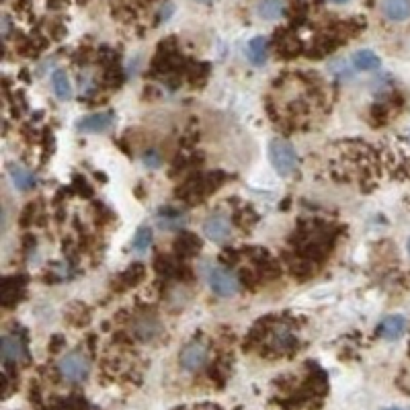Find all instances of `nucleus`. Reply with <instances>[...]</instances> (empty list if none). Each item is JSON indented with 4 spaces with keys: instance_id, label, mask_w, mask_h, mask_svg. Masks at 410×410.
Instances as JSON below:
<instances>
[{
    "instance_id": "20",
    "label": "nucleus",
    "mask_w": 410,
    "mask_h": 410,
    "mask_svg": "<svg viewBox=\"0 0 410 410\" xmlns=\"http://www.w3.org/2000/svg\"><path fill=\"white\" fill-rule=\"evenodd\" d=\"M330 72L332 74H336V76H341V78H349L353 72L349 70V64L345 62V60H339V62H334L332 66H330Z\"/></svg>"
},
{
    "instance_id": "19",
    "label": "nucleus",
    "mask_w": 410,
    "mask_h": 410,
    "mask_svg": "<svg viewBox=\"0 0 410 410\" xmlns=\"http://www.w3.org/2000/svg\"><path fill=\"white\" fill-rule=\"evenodd\" d=\"M177 248H183L185 254H193L199 248V240L195 236H191V234H181V238L177 242Z\"/></svg>"
},
{
    "instance_id": "10",
    "label": "nucleus",
    "mask_w": 410,
    "mask_h": 410,
    "mask_svg": "<svg viewBox=\"0 0 410 410\" xmlns=\"http://www.w3.org/2000/svg\"><path fill=\"white\" fill-rule=\"evenodd\" d=\"M378 332L385 341H396L406 332V318L404 316H388L380 322Z\"/></svg>"
},
{
    "instance_id": "11",
    "label": "nucleus",
    "mask_w": 410,
    "mask_h": 410,
    "mask_svg": "<svg viewBox=\"0 0 410 410\" xmlns=\"http://www.w3.org/2000/svg\"><path fill=\"white\" fill-rule=\"evenodd\" d=\"M382 13L390 21H406L410 19V0H382Z\"/></svg>"
},
{
    "instance_id": "21",
    "label": "nucleus",
    "mask_w": 410,
    "mask_h": 410,
    "mask_svg": "<svg viewBox=\"0 0 410 410\" xmlns=\"http://www.w3.org/2000/svg\"><path fill=\"white\" fill-rule=\"evenodd\" d=\"M142 160H144V164L148 168H158L163 164V156L156 150H148V152H144V158Z\"/></svg>"
},
{
    "instance_id": "9",
    "label": "nucleus",
    "mask_w": 410,
    "mask_h": 410,
    "mask_svg": "<svg viewBox=\"0 0 410 410\" xmlns=\"http://www.w3.org/2000/svg\"><path fill=\"white\" fill-rule=\"evenodd\" d=\"M8 177H11L13 185H15L19 191H29V189H33L35 183H37V177L29 170L27 166H23V164L19 163L8 164Z\"/></svg>"
},
{
    "instance_id": "26",
    "label": "nucleus",
    "mask_w": 410,
    "mask_h": 410,
    "mask_svg": "<svg viewBox=\"0 0 410 410\" xmlns=\"http://www.w3.org/2000/svg\"><path fill=\"white\" fill-rule=\"evenodd\" d=\"M409 252H410V240H409Z\"/></svg>"
},
{
    "instance_id": "15",
    "label": "nucleus",
    "mask_w": 410,
    "mask_h": 410,
    "mask_svg": "<svg viewBox=\"0 0 410 410\" xmlns=\"http://www.w3.org/2000/svg\"><path fill=\"white\" fill-rule=\"evenodd\" d=\"M52 88H54L55 97L60 101H70L72 99V82L68 78L66 70H55L52 74Z\"/></svg>"
},
{
    "instance_id": "14",
    "label": "nucleus",
    "mask_w": 410,
    "mask_h": 410,
    "mask_svg": "<svg viewBox=\"0 0 410 410\" xmlns=\"http://www.w3.org/2000/svg\"><path fill=\"white\" fill-rule=\"evenodd\" d=\"M285 8H287L285 0H259L257 15L265 21H275L285 15Z\"/></svg>"
},
{
    "instance_id": "23",
    "label": "nucleus",
    "mask_w": 410,
    "mask_h": 410,
    "mask_svg": "<svg viewBox=\"0 0 410 410\" xmlns=\"http://www.w3.org/2000/svg\"><path fill=\"white\" fill-rule=\"evenodd\" d=\"M330 2H336V4H343V2H349V0H330Z\"/></svg>"
},
{
    "instance_id": "18",
    "label": "nucleus",
    "mask_w": 410,
    "mask_h": 410,
    "mask_svg": "<svg viewBox=\"0 0 410 410\" xmlns=\"http://www.w3.org/2000/svg\"><path fill=\"white\" fill-rule=\"evenodd\" d=\"M136 332L139 339L150 341V339H154V336L160 332V324H158V320H154L152 316H144V318L136 324Z\"/></svg>"
},
{
    "instance_id": "8",
    "label": "nucleus",
    "mask_w": 410,
    "mask_h": 410,
    "mask_svg": "<svg viewBox=\"0 0 410 410\" xmlns=\"http://www.w3.org/2000/svg\"><path fill=\"white\" fill-rule=\"evenodd\" d=\"M2 359L8 363H21L27 359V349H25V343L15 334H4L2 336Z\"/></svg>"
},
{
    "instance_id": "24",
    "label": "nucleus",
    "mask_w": 410,
    "mask_h": 410,
    "mask_svg": "<svg viewBox=\"0 0 410 410\" xmlns=\"http://www.w3.org/2000/svg\"><path fill=\"white\" fill-rule=\"evenodd\" d=\"M197 2H212V0H197Z\"/></svg>"
},
{
    "instance_id": "1",
    "label": "nucleus",
    "mask_w": 410,
    "mask_h": 410,
    "mask_svg": "<svg viewBox=\"0 0 410 410\" xmlns=\"http://www.w3.org/2000/svg\"><path fill=\"white\" fill-rule=\"evenodd\" d=\"M269 158L271 164L275 166V170L281 175V177H289L296 168H298V154L294 150V146L285 139H273L271 146H269Z\"/></svg>"
},
{
    "instance_id": "3",
    "label": "nucleus",
    "mask_w": 410,
    "mask_h": 410,
    "mask_svg": "<svg viewBox=\"0 0 410 410\" xmlns=\"http://www.w3.org/2000/svg\"><path fill=\"white\" fill-rule=\"evenodd\" d=\"M57 369H60V374L66 382L81 383L90 374V363H88V357L81 351H70L60 359Z\"/></svg>"
},
{
    "instance_id": "16",
    "label": "nucleus",
    "mask_w": 410,
    "mask_h": 410,
    "mask_svg": "<svg viewBox=\"0 0 410 410\" xmlns=\"http://www.w3.org/2000/svg\"><path fill=\"white\" fill-rule=\"evenodd\" d=\"M380 57L374 54L371 50H361L353 55V66L357 70H363V72H371V70H378L380 68Z\"/></svg>"
},
{
    "instance_id": "17",
    "label": "nucleus",
    "mask_w": 410,
    "mask_h": 410,
    "mask_svg": "<svg viewBox=\"0 0 410 410\" xmlns=\"http://www.w3.org/2000/svg\"><path fill=\"white\" fill-rule=\"evenodd\" d=\"M152 242H154L152 230H150L148 226H142V228H137L136 236H134V240H132V250L137 252V254H142V252L150 250Z\"/></svg>"
},
{
    "instance_id": "13",
    "label": "nucleus",
    "mask_w": 410,
    "mask_h": 410,
    "mask_svg": "<svg viewBox=\"0 0 410 410\" xmlns=\"http://www.w3.org/2000/svg\"><path fill=\"white\" fill-rule=\"evenodd\" d=\"M246 57L252 66H263L269 57V41L267 37H254L246 46Z\"/></svg>"
},
{
    "instance_id": "22",
    "label": "nucleus",
    "mask_w": 410,
    "mask_h": 410,
    "mask_svg": "<svg viewBox=\"0 0 410 410\" xmlns=\"http://www.w3.org/2000/svg\"><path fill=\"white\" fill-rule=\"evenodd\" d=\"M172 11H175V6H172L170 2H166V6L163 8V13H160V19H164V21H166V19L172 15Z\"/></svg>"
},
{
    "instance_id": "6",
    "label": "nucleus",
    "mask_w": 410,
    "mask_h": 410,
    "mask_svg": "<svg viewBox=\"0 0 410 410\" xmlns=\"http://www.w3.org/2000/svg\"><path fill=\"white\" fill-rule=\"evenodd\" d=\"M207 347L203 345V343H197V341H193L189 343L183 351H181V357H179V361H181V367L185 369V371H199L205 363H207Z\"/></svg>"
},
{
    "instance_id": "5",
    "label": "nucleus",
    "mask_w": 410,
    "mask_h": 410,
    "mask_svg": "<svg viewBox=\"0 0 410 410\" xmlns=\"http://www.w3.org/2000/svg\"><path fill=\"white\" fill-rule=\"evenodd\" d=\"M203 234H205L212 242L221 245V242H226V240L230 238V234H232V224H230L228 216H224V214H212L210 218L205 219V224H203Z\"/></svg>"
},
{
    "instance_id": "25",
    "label": "nucleus",
    "mask_w": 410,
    "mask_h": 410,
    "mask_svg": "<svg viewBox=\"0 0 410 410\" xmlns=\"http://www.w3.org/2000/svg\"><path fill=\"white\" fill-rule=\"evenodd\" d=\"M388 410H400V409H388Z\"/></svg>"
},
{
    "instance_id": "2",
    "label": "nucleus",
    "mask_w": 410,
    "mask_h": 410,
    "mask_svg": "<svg viewBox=\"0 0 410 410\" xmlns=\"http://www.w3.org/2000/svg\"><path fill=\"white\" fill-rule=\"evenodd\" d=\"M207 283L212 287L214 294H218L221 298H232L240 292V279L238 275L221 265H214L207 271Z\"/></svg>"
},
{
    "instance_id": "4",
    "label": "nucleus",
    "mask_w": 410,
    "mask_h": 410,
    "mask_svg": "<svg viewBox=\"0 0 410 410\" xmlns=\"http://www.w3.org/2000/svg\"><path fill=\"white\" fill-rule=\"evenodd\" d=\"M267 343L275 353H289V351L296 349L298 336L287 324H275L267 334Z\"/></svg>"
},
{
    "instance_id": "12",
    "label": "nucleus",
    "mask_w": 410,
    "mask_h": 410,
    "mask_svg": "<svg viewBox=\"0 0 410 410\" xmlns=\"http://www.w3.org/2000/svg\"><path fill=\"white\" fill-rule=\"evenodd\" d=\"M156 221H158V226H160L163 230H181V228L187 224V218H185V214H183L181 210L166 205V207H163V210L158 212Z\"/></svg>"
},
{
    "instance_id": "7",
    "label": "nucleus",
    "mask_w": 410,
    "mask_h": 410,
    "mask_svg": "<svg viewBox=\"0 0 410 410\" xmlns=\"http://www.w3.org/2000/svg\"><path fill=\"white\" fill-rule=\"evenodd\" d=\"M113 123V113L111 111H101V113H93L86 115L78 121V130L84 134H101L107 132Z\"/></svg>"
}]
</instances>
